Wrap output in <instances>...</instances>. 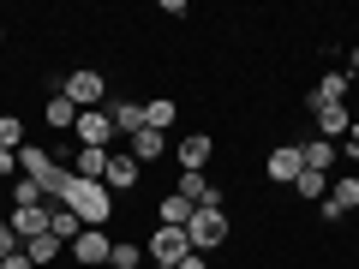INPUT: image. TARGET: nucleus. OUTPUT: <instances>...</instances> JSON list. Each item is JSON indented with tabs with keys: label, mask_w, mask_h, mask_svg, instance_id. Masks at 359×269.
Returning <instances> with one entry per match:
<instances>
[{
	"label": "nucleus",
	"mask_w": 359,
	"mask_h": 269,
	"mask_svg": "<svg viewBox=\"0 0 359 269\" xmlns=\"http://www.w3.org/2000/svg\"><path fill=\"white\" fill-rule=\"evenodd\" d=\"M102 186L108 192H132V186H138V162H132V156H108V174H102Z\"/></svg>",
	"instance_id": "nucleus-12"
},
{
	"label": "nucleus",
	"mask_w": 359,
	"mask_h": 269,
	"mask_svg": "<svg viewBox=\"0 0 359 269\" xmlns=\"http://www.w3.org/2000/svg\"><path fill=\"white\" fill-rule=\"evenodd\" d=\"M6 228L18 233V240H42V233H48V204H36V209H13V216H6Z\"/></svg>",
	"instance_id": "nucleus-10"
},
{
	"label": "nucleus",
	"mask_w": 359,
	"mask_h": 269,
	"mask_svg": "<svg viewBox=\"0 0 359 269\" xmlns=\"http://www.w3.org/2000/svg\"><path fill=\"white\" fill-rule=\"evenodd\" d=\"M0 150H25V126H18V114H0Z\"/></svg>",
	"instance_id": "nucleus-28"
},
{
	"label": "nucleus",
	"mask_w": 359,
	"mask_h": 269,
	"mask_svg": "<svg viewBox=\"0 0 359 269\" xmlns=\"http://www.w3.org/2000/svg\"><path fill=\"white\" fill-rule=\"evenodd\" d=\"M66 251H72L78 263H108V251H114V240H108L102 228H84V233H78L72 245H66Z\"/></svg>",
	"instance_id": "nucleus-8"
},
{
	"label": "nucleus",
	"mask_w": 359,
	"mask_h": 269,
	"mask_svg": "<svg viewBox=\"0 0 359 269\" xmlns=\"http://www.w3.org/2000/svg\"><path fill=\"white\" fill-rule=\"evenodd\" d=\"M144 126H150V132H168V126H180V102H168V96L144 102Z\"/></svg>",
	"instance_id": "nucleus-16"
},
{
	"label": "nucleus",
	"mask_w": 359,
	"mask_h": 269,
	"mask_svg": "<svg viewBox=\"0 0 359 269\" xmlns=\"http://www.w3.org/2000/svg\"><path fill=\"white\" fill-rule=\"evenodd\" d=\"M108 120H114V132H144V108L138 102H108Z\"/></svg>",
	"instance_id": "nucleus-19"
},
{
	"label": "nucleus",
	"mask_w": 359,
	"mask_h": 269,
	"mask_svg": "<svg viewBox=\"0 0 359 269\" xmlns=\"http://www.w3.org/2000/svg\"><path fill=\"white\" fill-rule=\"evenodd\" d=\"M174 269H210V263H204V251H192V257H180Z\"/></svg>",
	"instance_id": "nucleus-30"
},
{
	"label": "nucleus",
	"mask_w": 359,
	"mask_h": 269,
	"mask_svg": "<svg viewBox=\"0 0 359 269\" xmlns=\"http://www.w3.org/2000/svg\"><path fill=\"white\" fill-rule=\"evenodd\" d=\"M294 192L306 198V204H323V198H330V174H311V167H306V174L294 179Z\"/></svg>",
	"instance_id": "nucleus-22"
},
{
	"label": "nucleus",
	"mask_w": 359,
	"mask_h": 269,
	"mask_svg": "<svg viewBox=\"0 0 359 269\" xmlns=\"http://www.w3.org/2000/svg\"><path fill=\"white\" fill-rule=\"evenodd\" d=\"M150 257H156V263H180V257H192L186 228H156V233H150Z\"/></svg>",
	"instance_id": "nucleus-6"
},
{
	"label": "nucleus",
	"mask_w": 359,
	"mask_h": 269,
	"mask_svg": "<svg viewBox=\"0 0 359 269\" xmlns=\"http://www.w3.org/2000/svg\"><path fill=\"white\" fill-rule=\"evenodd\" d=\"M144 257H150V251H144L138 240H114V251H108V263H114V269H144Z\"/></svg>",
	"instance_id": "nucleus-21"
},
{
	"label": "nucleus",
	"mask_w": 359,
	"mask_h": 269,
	"mask_svg": "<svg viewBox=\"0 0 359 269\" xmlns=\"http://www.w3.org/2000/svg\"><path fill=\"white\" fill-rule=\"evenodd\" d=\"M299 174H306V156H299V144H276V150H269V179H276V186H294Z\"/></svg>",
	"instance_id": "nucleus-7"
},
{
	"label": "nucleus",
	"mask_w": 359,
	"mask_h": 269,
	"mask_svg": "<svg viewBox=\"0 0 359 269\" xmlns=\"http://www.w3.org/2000/svg\"><path fill=\"white\" fill-rule=\"evenodd\" d=\"M311 114H318V138H347V126H353V114H347V108H311Z\"/></svg>",
	"instance_id": "nucleus-14"
},
{
	"label": "nucleus",
	"mask_w": 359,
	"mask_h": 269,
	"mask_svg": "<svg viewBox=\"0 0 359 269\" xmlns=\"http://www.w3.org/2000/svg\"><path fill=\"white\" fill-rule=\"evenodd\" d=\"M180 198L192 209H222V186L210 174H180Z\"/></svg>",
	"instance_id": "nucleus-5"
},
{
	"label": "nucleus",
	"mask_w": 359,
	"mask_h": 269,
	"mask_svg": "<svg viewBox=\"0 0 359 269\" xmlns=\"http://www.w3.org/2000/svg\"><path fill=\"white\" fill-rule=\"evenodd\" d=\"M60 251H66V245L54 240V233H42V240H30V245H25V257H30V263H54Z\"/></svg>",
	"instance_id": "nucleus-26"
},
{
	"label": "nucleus",
	"mask_w": 359,
	"mask_h": 269,
	"mask_svg": "<svg viewBox=\"0 0 359 269\" xmlns=\"http://www.w3.org/2000/svg\"><path fill=\"white\" fill-rule=\"evenodd\" d=\"M48 233H54L60 245H72L78 233H84V221H78V216H72L66 204H48Z\"/></svg>",
	"instance_id": "nucleus-13"
},
{
	"label": "nucleus",
	"mask_w": 359,
	"mask_h": 269,
	"mask_svg": "<svg viewBox=\"0 0 359 269\" xmlns=\"http://www.w3.org/2000/svg\"><path fill=\"white\" fill-rule=\"evenodd\" d=\"M150 269H174V263H150Z\"/></svg>",
	"instance_id": "nucleus-33"
},
{
	"label": "nucleus",
	"mask_w": 359,
	"mask_h": 269,
	"mask_svg": "<svg viewBox=\"0 0 359 269\" xmlns=\"http://www.w3.org/2000/svg\"><path fill=\"white\" fill-rule=\"evenodd\" d=\"M18 245H25V240H18V233H13V228H6V221H0V263H6V257H13V251H18Z\"/></svg>",
	"instance_id": "nucleus-29"
},
{
	"label": "nucleus",
	"mask_w": 359,
	"mask_h": 269,
	"mask_svg": "<svg viewBox=\"0 0 359 269\" xmlns=\"http://www.w3.org/2000/svg\"><path fill=\"white\" fill-rule=\"evenodd\" d=\"M0 269H36V263H30L25 251H13V257H6V263H0Z\"/></svg>",
	"instance_id": "nucleus-31"
},
{
	"label": "nucleus",
	"mask_w": 359,
	"mask_h": 269,
	"mask_svg": "<svg viewBox=\"0 0 359 269\" xmlns=\"http://www.w3.org/2000/svg\"><path fill=\"white\" fill-rule=\"evenodd\" d=\"M299 156H306V167H311V174H330V167H335V144H330V138L299 144Z\"/></svg>",
	"instance_id": "nucleus-18"
},
{
	"label": "nucleus",
	"mask_w": 359,
	"mask_h": 269,
	"mask_svg": "<svg viewBox=\"0 0 359 269\" xmlns=\"http://www.w3.org/2000/svg\"><path fill=\"white\" fill-rule=\"evenodd\" d=\"M36 204H48L42 186H36V179H18V186H13V209H36Z\"/></svg>",
	"instance_id": "nucleus-27"
},
{
	"label": "nucleus",
	"mask_w": 359,
	"mask_h": 269,
	"mask_svg": "<svg viewBox=\"0 0 359 269\" xmlns=\"http://www.w3.org/2000/svg\"><path fill=\"white\" fill-rule=\"evenodd\" d=\"M18 167V150H0V174H13Z\"/></svg>",
	"instance_id": "nucleus-32"
},
{
	"label": "nucleus",
	"mask_w": 359,
	"mask_h": 269,
	"mask_svg": "<svg viewBox=\"0 0 359 269\" xmlns=\"http://www.w3.org/2000/svg\"><path fill=\"white\" fill-rule=\"evenodd\" d=\"M347 84L353 72H323V84L311 90V108H347Z\"/></svg>",
	"instance_id": "nucleus-9"
},
{
	"label": "nucleus",
	"mask_w": 359,
	"mask_h": 269,
	"mask_svg": "<svg viewBox=\"0 0 359 269\" xmlns=\"http://www.w3.org/2000/svg\"><path fill=\"white\" fill-rule=\"evenodd\" d=\"M72 132H78V150H108V138H114V120H108V108H84Z\"/></svg>",
	"instance_id": "nucleus-4"
},
{
	"label": "nucleus",
	"mask_w": 359,
	"mask_h": 269,
	"mask_svg": "<svg viewBox=\"0 0 359 269\" xmlns=\"http://www.w3.org/2000/svg\"><path fill=\"white\" fill-rule=\"evenodd\" d=\"M0 42H6V36H0Z\"/></svg>",
	"instance_id": "nucleus-34"
},
{
	"label": "nucleus",
	"mask_w": 359,
	"mask_h": 269,
	"mask_svg": "<svg viewBox=\"0 0 359 269\" xmlns=\"http://www.w3.org/2000/svg\"><path fill=\"white\" fill-rule=\"evenodd\" d=\"M216 156V144L204 138V132H192V138H180V174H204V162Z\"/></svg>",
	"instance_id": "nucleus-11"
},
{
	"label": "nucleus",
	"mask_w": 359,
	"mask_h": 269,
	"mask_svg": "<svg viewBox=\"0 0 359 269\" xmlns=\"http://www.w3.org/2000/svg\"><path fill=\"white\" fill-rule=\"evenodd\" d=\"M60 96L78 108V114H84V108H102V102H108V78L96 72V66H78V72L60 78Z\"/></svg>",
	"instance_id": "nucleus-2"
},
{
	"label": "nucleus",
	"mask_w": 359,
	"mask_h": 269,
	"mask_svg": "<svg viewBox=\"0 0 359 269\" xmlns=\"http://www.w3.org/2000/svg\"><path fill=\"white\" fill-rule=\"evenodd\" d=\"M18 167H25V179H42V174L54 167V156L36 150V144H25V150H18Z\"/></svg>",
	"instance_id": "nucleus-25"
},
{
	"label": "nucleus",
	"mask_w": 359,
	"mask_h": 269,
	"mask_svg": "<svg viewBox=\"0 0 359 269\" xmlns=\"http://www.w3.org/2000/svg\"><path fill=\"white\" fill-rule=\"evenodd\" d=\"M186 240H192V251H216V245H228V209H192Z\"/></svg>",
	"instance_id": "nucleus-3"
},
{
	"label": "nucleus",
	"mask_w": 359,
	"mask_h": 269,
	"mask_svg": "<svg viewBox=\"0 0 359 269\" xmlns=\"http://www.w3.org/2000/svg\"><path fill=\"white\" fill-rule=\"evenodd\" d=\"M72 174H78V179H102V174H108V150H78Z\"/></svg>",
	"instance_id": "nucleus-24"
},
{
	"label": "nucleus",
	"mask_w": 359,
	"mask_h": 269,
	"mask_svg": "<svg viewBox=\"0 0 359 269\" xmlns=\"http://www.w3.org/2000/svg\"><path fill=\"white\" fill-rule=\"evenodd\" d=\"M156 221H162V228H186V221H192V204H186L180 192H168L162 204H156Z\"/></svg>",
	"instance_id": "nucleus-17"
},
{
	"label": "nucleus",
	"mask_w": 359,
	"mask_h": 269,
	"mask_svg": "<svg viewBox=\"0 0 359 269\" xmlns=\"http://www.w3.org/2000/svg\"><path fill=\"white\" fill-rule=\"evenodd\" d=\"M42 120H48V126H78V108L72 102H66V96H60V90H54V96H48V108H42Z\"/></svg>",
	"instance_id": "nucleus-23"
},
{
	"label": "nucleus",
	"mask_w": 359,
	"mask_h": 269,
	"mask_svg": "<svg viewBox=\"0 0 359 269\" xmlns=\"http://www.w3.org/2000/svg\"><path fill=\"white\" fill-rule=\"evenodd\" d=\"M323 204L335 209V216H347V209H359V174L353 179H330V198Z\"/></svg>",
	"instance_id": "nucleus-15"
},
{
	"label": "nucleus",
	"mask_w": 359,
	"mask_h": 269,
	"mask_svg": "<svg viewBox=\"0 0 359 269\" xmlns=\"http://www.w3.org/2000/svg\"><path fill=\"white\" fill-rule=\"evenodd\" d=\"M162 150H168V132H150V126L132 132V156H138V162H156Z\"/></svg>",
	"instance_id": "nucleus-20"
},
{
	"label": "nucleus",
	"mask_w": 359,
	"mask_h": 269,
	"mask_svg": "<svg viewBox=\"0 0 359 269\" xmlns=\"http://www.w3.org/2000/svg\"><path fill=\"white\" fill-rule=\"evenodd\" d=\"M66 209H72L84 228H102L114 216V192H108L102 179H72V192H66Z\"/></svg>",
	"instance_id": "nucleus-1"
}]
</instances>
